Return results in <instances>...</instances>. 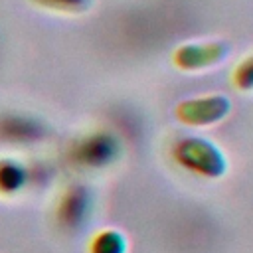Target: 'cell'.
<instances>
[{
    "label": "cell",
    "mask_w": 253,
    "mask_h": 253,
    "mask_svg": "<svg viewBox=\"0 0 253 253\" xmlns=\"http://www.w3.org/2000/svg\"><path fill=\"white\" fill-rule=\"evenodd\" d=\"M172 154L184 170L202 178H219L227 168L225 154L211 140L202 136L180 138L174 144Z\"/></svg>",
    "instance_id": "obj_1"
},
{
    "label": "cell",
    "mask_w": 253,
    "mask_h": 253,
    "mask_svg": "<svg viewBox=\"0 0 253 253\" xmlns=\"http://www.w3.org/2000/svg\"><path fill=\"white\" fill-rule=\"evenodd\" d=\"M231 109V103L225 95H202L190 97L176 105V119L188 126H210L219 123Z\"/></svg>",
    "instance_id": "obj_2"
},
{
    "label": "cell",
    "mask_w": 253,
    "mask_h": 253,
    "mask_svg": "<svg viewBox=\"0 0 253 253\" xmlns=\"http://www.w3.org/2000/svg\"><path fill=\"white\" fill-rule=\"evenodd\" d=\"M227 53L229 45L225 42H192L178 45L172 53V61L182 71H200L217 65L227 57Z\"/></svg>",
    "instance_id": "obj_3"
},
{
    "label": "cell",
    "mask_w": 253,
    "mask_h": 253,
    "mask_svg": "<svg viewBox=\"0 0 253 253\" xmlns=\"http://www.w3.org/2000/svg\"><path fill=\"white\" fill-rule=\"evenodd\" d=\"M79 158L91 166H99L109 162L115 156V140L103 134L89 136L81 146H79Z\"/></svg>",
    "instance_id": "obj_4"
},
{
    "label": "cell",
    "mask_w": 253,
    "mask_h": 253,
    "mask_svg": "<svg viewBox=\"0 0 253 253\" xmlns=\"http://www.w3.org/2000/svg\"><path fill=\"white\" fill-rule=\"evenodd\" d=\"M87 211H89V194L83 188H71L59 208L61 219L71 225H81Z\"/></svg>",
    "instance_id": "obj_5"
},
{
    "label": "cell",
    "mask_w": 253,
    "mask_h": 253,
    "mask_svg": "<svg viewBox=\"0 0 253 253\" xmlns=\"http://www.w3.org/2000/svg\"><path fill=\"white\" fill-rule=\"evenodd\" d=\"M89 253H126V239L117 229H101L91 237Z\"/></svg>",
    "instance_id": "obj_6"
},
{
    "label": "cell",
    "mask_w": 253,
    "mask_h": 253,
    "mask_svg": "<svg viewBox=\"0 0 253 253\" xmlns=\"http://www.w3.org/2000/svg\"><path fill=\"white\" fill-rule=\"evenodd\" d=\"M2 130L6 136H14L16 140H32V138H38L42 132L38 123H32L30 119H22V117L8 119L2 125Z\"/></svg>",
    "instance_id": "obj_7"
},
{
    "label": "cell",
    "mask_w": 253,
    "mask_h": 253,
    "mask_svg": "<svg viewBox=\"0 0 253 253\" xmlns=\"http://www.w3.org/2000/svg\"><path fill=\"white\" fill-rule=\"evenodd\" d=\"M231 85L237 91H253V53L245 55L231 71Z\"/></svg>",
    "instance_id": "obj_8"
},
{
    "label": "cell",
    "mask_w": 253,
    "mask_h": 253,
    "mask_svg": "<svg viewBox=\"0 0 253 253\" xmlns=\"http://www.w3.org/2000/svg\"><path fill=\"white\" fill-rule=\"evenodd\" d=\"M34 4L61 14H83L93 6V0H32Z\"/></svg>",
    "instance_id": "obj_9"
},
{
    "label": "cell",
    "mask_w": 253,
    "mask_h": 253,
    "mask_svg": "<svg viewBox=\"0 0 253 253\" xmlns=\"http://www.w3.org/2000/svg\"><path fill=\"white\" fill-rule=\"evenodd\" d=\"M24 168L16 162L2 160L0 162V192H12L18 190L24 184Z\"/></svg>",
    "instance_id": "obj_10"
}]
</instances>
